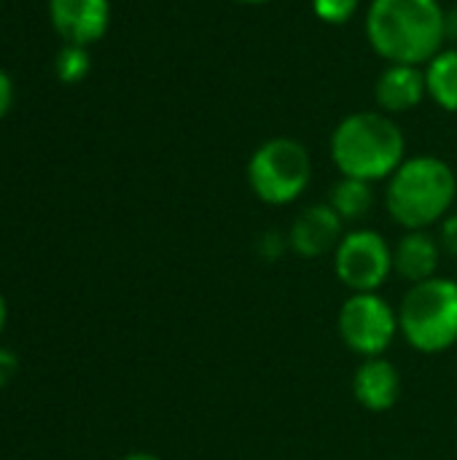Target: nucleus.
<instances>
[{
	"label": "nucleus",
	"instance_id": "obj_11",
	"mask_svg": "<svg viewBox=\"0 0 457 460\" xmlns=\"http://www.w3.org/2000/svg\"><path fill=\"white\" fill-rule=\"evenodd\" d=\"M426 94V70L417 65H388L374 84V100L388 116L417 108Z\"/></svg>",
	"mask_w": 457,
	"mask_h": 460
},
{
	"label": "nucleus",
	"instance_id": "obj_15",
	"mask_svg": "<svg viewBox=\"0 0 457 460\" xmlns=\"http://www.w3.org/2000/svg\"><path fill=\"white\" fill-rule=\"evenodd\" d=\"M89 54H86V46H73L67 43L59 54H57V62H54V70H57V78L62 84H78L86 73H89Z\"/></svg>",
	"mask_w": 457,
	"mask_h": 460
},
{
	"label": "nucleus",
	"instance_id": "obj_21",
	"mask_svg": "<svg viewBox=\"0 0 457 460\" xmlns=\"http://www.w3.org/2000/svg\"><path fill=\"white\" fill-rule=\"evenodd\" d=\"M121 460H162L159 456H154V453H129V456H124Z\"/></svg>",
	"mask_w": 457,
	"mask_h": 460
},
{
	"label": "nucleus",
	"instance_id": "obj_7",
	"mask_svg": "<svg viewBox=\"0 0 457 460\" xmlns=\"http://www.w3.org/2000/svg\"><path fill=\"white\" fill-rule=\"evenodd\" d=\"M334 272L350 294H374L393 272V248L374 229L345 232L334 251Z\"/></svg>",
	"mask_w": 457,
	"mask_h": 460
},
{
	"label": "nucleus",
	"instance_id": "obj_12",
	"mask_svg": "<svg viewBox=\"0 0 457 460\" xmlns=\"http://www.w3.org/2000/svg\"><path fill=\"white\" fill-rule=\"evenodd\" d=\"M439 259H442L439 240L428 229H415V232H407L396 243V248H393V272L415 286V283H423L428 278H436Z\"/></svg>",
	"mask_w": 457,
	"mask_h": 460
},
{
	"label": "nucleus",
	"instance_id": "obj_17",
	"mask_svg": "<svg viewBox=\"0 0 457 460\" xmlns=\"http://www.w3.org/2000/svg\"><path fill=\"white\" fill-rule=\"evenodd\" d=\"M439 245H442V253L457 259V213H450L442 224H439Z\"/></svg>",
	"mask_w": 457,
	"mask_h": 460
},
{
	"label": "nucleus",
	"instance_id": "obj_22",
	"mask_svg": "<svg viewBox=\"0 0 457 460\" xmlns=\"http://www.w3.org/2000/svg\"><path fill=\"white\" fill-rule=\"evenodd\" d=\"M5 321H8V305H5V296L0 294V332L5 329Z\"/></svg>",
	"mask_w": 457,
	"mask_h": 460
},
{
	"label": "nucleus",
	"instance_id": "obj_16",
	"mask_svg": "<svg viewBox=\"0 0 457 460\" xmlns=\"http://www.w3.org/2000/svg\"><path fill=\"white\" fill-rule=\"evenodd\" d=\"M361 0H312V11L326 24H345L356 16Z\"/></svg>",
	"mask_w": 457,
	"mask_h": 460
},
{
	"label": "nucleus",
	"instance_id": "obj_9",
	"mask_svg": "<svg viewBox=\"0 0 457 460\" xmlns=\"http://www.w3.org/2000/svg\"><path fill=\"white\" fill-rule=\"evenodd\" d=\"M48 16L54 30L73 46H89L100 40L110 24L108 0H48Z\"/></svg>",
	"mask_w": 457,
	"mask_h": 460
},
{
	"label": "nucleus",
	"instance_id": "obj_14",
	"mask_svg": "<svg viewBox=\"0 0 457 460\" xmlns=\"http://www.w3.org/2000/svg\"><path fill=\"white\" fill-rule=\"evenodd\" d=\"M329 205L337 210V216L345 224H356L361 218L369 216V210L374 208V191L369 181H358V178H339L331 189Z\"/></svg>",
	"mask_w": 457,
	"mask_h": 460
},
{
	"label": "nucleus",
	"instance_id": "obj_4",
	"mask_svg": "<svg viewBox=\"0 0 457 460\" xmlns=\"http://www.w3.org/2000/svg\"><path fill=\"white\" fill-rule=\"evenodd\" d=\"M399 332L417 353L450 350L457 342V280L436 275L409 286L399 305Z\"/></svg>",
	"mask_w": 457,
	"mask_h": 460
},
{
	"label": "nucleus",
	"instance_id": "obj_23",
	"mask_svg": "<svg viewBox=\"0 0 457 460\" xmlns=\"http://www.w3.org/2000/svg\"><path fill=\"white\" fill-rule=\"evenodd\" d=\"M237 3H248V5H259V3H269V0H237Z\"/></svg>",
	"mask_w": 457,
	"mask_h": 460
},
{
	"label": "nucleus",
	"instance_id": "obj_5",
	"mask_svg": "<svg viewBox=\"0 0 457 460\" xmlns=\"http://www.w3.org/2000/svg\"><path fill=\"white\" fill-rule=\"evenodd\" d=\"M312 178L310 151L294 137H272L261 143L248 162V186L264 205L296 202Z\"/></svg>",
	"mask_w": 457,
	"mask_h": 460
},
{
	"label": "nucleus",
	"instance_id": "obj_6",
	"mask_svg": "<svg viewBox=\"0 0 457 460\" xmlns=\"http://www.w3.org/2000/svg\"><path fill=\"white\" fill-rule=\"evenodd\" d=\"M337 332L342 342L361 358L382 356L399 332V310L388 299L374 294H350L337 318Z\"/></svg>",
	"mask_w": 457,
	"mask_h": 460
},
{
	"label": "nucleus",
	"instance_id": "obj_13",
	"mask_svg": "<svg viewBox=\"0 0 457 460\" xmlns=\"http://www.w3.org/2000/svg\"><path fill=\"white\" fill-rule=\"evenodd\" d=\"M428 97L447 113H457V49H442L426 65Z\"/></svg>",
	"mask_w": 457,
	"mask_h": 460
},
{
	"label": "nucleus",
	"instance_id": "obj_3",
	"mask_svg": "<svg viewBox=\"0 0 457 460\" xmlns=\"http://www.w3.org/2000/svg\"><path fill=\"white\" fill-rule=\"evenodd\" d=\"M455 170L439 156H412L388 178L385 205L407 232L428 229L450 216L455 202Z\"/></svg>",
	"mask_w": 457,
	"mask_h": 460
},
{
	"label": "nucleus",
	"instance_id": "obj_19",
	"mask_svg": "<svg viewBox=\"0 0 457 460\" xmlns=\"http://www.w3.org/2000/svg\"><path fill=\"white\" fill-rule=\"evenodd\" d=\"M11 97H13L11 78L0 70V119H3V116H5V111L11 108Z\"/></svg>",
	"mask_w": 457,
	"mask_h": 460
},
{
	"label": "nucleus",
	"instance_id": "obj_8",
	"mask_svg": "<svg viewBox=\"0 0 457 460\" xmlns=\"http://www.w3.org/2000/svg\"><path fill=\"white\" fill-rule=\"evenodd\" d=\"M345 237V221L329 202H318L304 208L291 229H288V248L302 259H321L334 253Z\"/></svg>",
	"mask_w": 457,
	"mask_h": 460
},
{
	"label": "nucleus",
	"instance_id": "obj_10",
	"mask_svg": "<svg viewBox=\"0 0 457 460\" xmlns=\"http://www.w3.org/2000/svg\"><path fill=\"white\" fill-rule=\"evenodd\" d=\"M353 396L369 412H388L401 396V375L385 356L364 358L353 375Z\"/></svg>",
	"mask_w": 457,
	"mask_h": 460
},
{
	"label": "nucleus",
	"instance_id": "obj_2",
	"mask_svg": "<svg viewBox=\"0 0 457 460\" xmlns=\"http://www.w3.org/2000/svg\"><path fill=\"white\" fill-rule=\"evenodd\" d=\"M407 151L401 127L382 111H358L345 116L331 135V159L345 178L385 181L391 178Z\"/></svg>",
	"mask_w": 457,
	"mask_h": 460
},
{
	"label": "nucleus",
	"instance_id": "obj_18",
	"mask_svg": "<svg viewBox=\"0 0 457 460\" xmlns=\"http://www.w3.org/2000/svg\"><path fill=\"white\" fill-rule=\"evenodd\" d=\"M16 372H19V361H16V356L8 350V348H0V391L16 377Z\"/></svg>",
	"mask_w": 457,
	"mask_h": 460
},
{
	"label": "nucleus",
	"instance_id": "obj_1",
	"mask_svg": "<svg viewBox=\"0 0 457 460\" xmlns=\"http://www.w3.org/2000/svg\"><path fill=\"white\" fill-rule=\"evenodd\" d=\"M444 8L439 0H372L366 35L391 65H428L444 46Z\"/></svg>",
	"mask_w": 457,
	"mask_h": 460
},
{
	"label": "nucleus",
	"instance_id": "obj_20",
	"mask_svg": "<svg viewBox=\"0 0 457 460\" xmlns=\"http://www.w3.org/2000/svg\"><path fill=\"white\" fill-rule=\"evenodd\" d=\"M444 30H447V38L457 40V5L444 13Z\"/></svg>",
	"mask_w": 457,
	"mask_h": 460
}]
</instances>
